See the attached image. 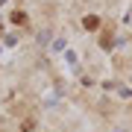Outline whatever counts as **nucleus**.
<instances>
[{
	"mask_svg": "<svg viewBox=\"0 0 132 132\" xmlns=\"http://www.w3.org/2000/svg\"><path fill=\"white\" fill-rule=\"evenodd\" d=\"M82 24H85V29H97V27H100V18H97V15H88Z\"/></svg>",
	"mask_w": 132,
	"mask_h": 132,
	"instance_id": "1",
	"label": "nucleus"
},
{
	"mask_svg": "<svg viewBox=\"0 0 132 132\" xmlns=\"http://www.w3.org/2000/svg\"><path fill=\"white\" fill-rule=\"evenodd\" d=\"M12 24H27V15H21V12H15V15H12Z\"/></svg>",
	"mask_w": 132,
	"mask_h": 132,
	"instance_id": "2",
	"label": "nucleus"
}]
</instances>
